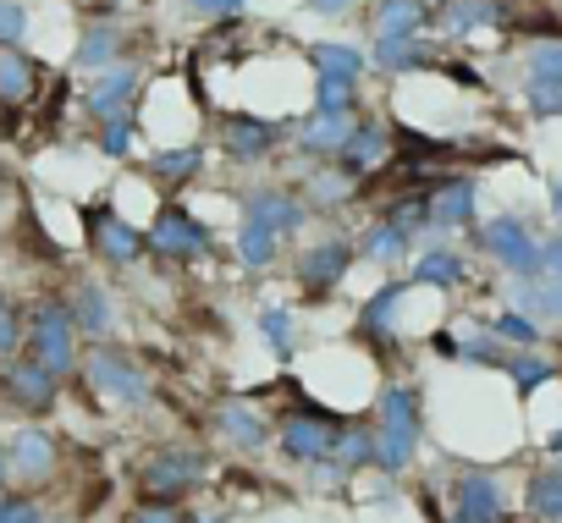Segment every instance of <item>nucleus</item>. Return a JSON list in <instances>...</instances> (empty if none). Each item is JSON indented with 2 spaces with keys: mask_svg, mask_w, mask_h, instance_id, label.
<instances>
[{
  "mask_svg": "<svg viewBox=\"0 0 562 523\" xmlns=\"http://www.w3.org/2000/svg\"><path fill=\"white\" fill-rule=\"evenodd\" d=\"M23 348V315L12 309V298H0V359H12Z\"/></svg>",
  "mask_w": 562,
  "mask_h": 523,
  "instance_id": "obj_45",
  "label": "nucleus"
},
{
  "mask_svg": "<svg viewBox=\"0 0 562 523\" xmlns=\"http://www.w3.org/2000/svg\"><path fill=\"white\" fill-rule=\"evenodd\" d=\"M425 7H447V0H425Z\"/></svg>",
  "mask_w": 562,
  "mask_h": 523,
  "instance_id": "obj_53",
  "label": "nucleus"
},
{
  "mask_svg": "<svg viewBox=\"0 0 562 523\" xmlns=\"http://www.w3.org/2000/svg\"><path fill=\"white\" fill-rule=\"evenodd\" d=\"M7 479H12V463H7V446H0V490H7Z\"/></svg>",
  "mask_w": 562,
  "mask_h": 523,
  "instance_id": "obj_51",
  "label": "nucleus"
},
{
  "mask_svg": "<svg viewBox=\"0 0 562 523\" xmlns=\"http://www.w3.org/2000/svg\"><path fill=\"white\" fill-rule=\"evenodd\" d=\"M259 337L270 342V353H281V359H288L293 353V342H299V331H293V315L288 309H281V304H270V309H259Z\"/></svg>",
  "mask_w": 562,
  "mask_h": 523,
  "instance_id": "obj_39",
  "label": "nucleus"
},
{
  "mask_svg": "<svg viewBox=\"0 0 562 523\" xmlns=\"http://www.w3.org/2000/svg\"><path fill=\"white\" fill-rule=\"evenodd\" d=\"M463 282V253L458 248H447V242H436V248H419V259H414V282L408 287H458Z\"/></svg>",
  "mask_w": 562,
  "mask_h": 523,
  "instance_id": "obj_25",
  "label": "nucleus"
},
{
  "mask_svg": "<svg viewBox=\"0 0 562 523\" xmlns=\"http://www.w3.org/2000/svg\"><path fill=\"white\" fill-rule=\"evenodd\" d=\"M0 523H50L34 496H0Z\"/></svg>",
  "mask_w": 562,
  "mask_h": 523,
  "instance_id": "obj_44",
  "label": "nucleus"
},
{
  "mask_svg": "<svg viewBox=\"0 0 562 523\" xmlns=\"http://www.w3.org/2000/svg\"><path fill=\"white\" fill-rule=\"evenodd\" d=\"M248 7V0H188V12L193 18H210V23H221V18H237Z\"/></svg>",
  "mask_w": 562,
  "mask_h": 523,
  "instance_id": "obj_46",
  "label": "nucleus"
},
{
  "mask_svg": "<svg viewBox=\"0 0 562 523\" xmlns=\"http://www.w3.org/2000/svg\"><path fill=\"white\" fill-rule=\"evenodd\" d=\"M507 518V485L491 468H463L452 479V512L441 523H502Z\"/></svg>",
  "mask_w": 562,
  "mask_h": 523,
  "instance_id": "obj_9",
  "label": "nucleus"
},
{
  "mask_svg": "<svg viewBox=\"0 0 562 523\" xmlns=\"http://www.w3.org/2000/svg\"><path fill=\"white\" fill-rule=\"evenodd\" d=\"M182 523H232L226 512H204V518H182Z\"/></svg>",
  "mask_w": 562,
  "mask_h": 523,
  "instance_id": "obj_50",
  "label": "nucleus"
},
{
  "mask_svg": "<svg viewBox=\"0 0 562 523\" xmlns=\"http://www.w3.org/2000/svg\"><path fill=\"white\" fill-rule=\"evenodd\" d=\"M23 359H34L40 369H50L56 380H67L78 369V331H72V315L61 298H40L29 326H23Z\"/></svg>",
  "mask_w": 562,
  "mask_h": 523,
  "instance_id": "obj_2",
  "label": "nucleus"
},
{
  "mask_svg": "<svg viewBox=\"0 0 562 523\" xmlns=\"http://www.w3.org/2000/svg\"><path fill=\"white\" fill-rule=\"evenodd\" d=\"M353 105H359V83H342V78H315V111L353 116Z\"/></svg>",
  "mask_w": 562,
  "mask_h": 523,
  "instance_id": "obj_40",
  "label": "nucleus"
},
{
  "mask_svg": "<svg viewBox=\"0 0 562 523\" xmlns=\"http://www.w3.org/2000/svg\"><path fill=\"white\" fill-rule=\"evenodd\" d=\"M210 424H215V435H221L232 452H265V446L276 441V424H270L248 397H226V402L210 413Z\"/></svg>",
  "mask_w": 562,
  "mask_h": 523,
  "instance_id": "obj_11",
  "label": "nucleus"
},
{
  "mask_svg": "<svg viewBox=\"0 0 562 523\" xmlns=\"http://www.w3.org/2000/svg\"><path fill=\"white\" fill-rule=\"evenodd\" d=\"M310 67H315V78H342V83H359V72H364V50L337 45V39H321V45H310Z\"/></svg>",
  "mask_w": 562,
  "mask_h": 523,
  "instance_id": "obj_29",
  "label": "nucleus"
},
{
  "mask_svg": "<svg viewBox=\"0 0 562 523\" xmlns=\"http://www.w3.org/2000/svg\"><path fill=\"white\" fill-rule=\"evenodd\" d=\"M210 479V457L193 446H166L144 463V496L149 507H177L182 496H193Z\"/></svg>",
  "mask_w": 562,
  "mask_h": 523,
  "instance_id": "obj_6",
  "label": "nucleus"
},
{
  "mask_svg": "<svg viewBox=\"0 0 562 523\" xmlns=\"http://www.w3.org/2000/svg\"><path fill=\"white\" fill-rule=\"evenodd\" d=\"M281 144V122H270V116H226L221 122V149L232 155V160H265L270 149Z\"/></svg>",
  "mask_w": 562,
  "mask_h": 523,
  "instance_id": "obj_18",
  "label": "nucleus"
},
{
  "mask_svg": "<svg viewBox=\"0 0 562 523\" xmlns=\"http://www.w3.org/2000/svg\"><path fill=\"white\" fill-rule=\"evenodd\" d=\"M524 100H529V111L540 122L562 116V83H551V78H524Z\"/></svg>",
  "mask_w": 562,
  "mask_h": 523,
  "instance_id": "obj_41",
  "label": "nucleus"
},
{
  "mask_svg": "<svg viewBox=\"0 0 562 523\" xmlns=\"http://www.w3.org/2000/svg\"><path fill=\"white\" fill-rule=\"evenodd\" d=\"M29 34V7L23 0H0V50H18Z\"/></svg>",
  "mask_w": 562,
  "mask_h": 523,
  "instance_id": "obj_43",
  "label": "nucleus"
},
{
  "mask_svg": "<svg viewBox=\"0 0 562 523\" xmlns=\"http://www.w3.org/2000/svg\"><path fill=\"white\" fill-rule=\"evenodd\" d=\"M452 359H463V364H480V369H496V364H507L491 331H463V337H452Z\"/></svg>",
  "mask_w": 562,
  "mask_h": 523,
  "instance_id": "obj_38",
  "label": "nucleus"
},
{
  "mask_svg": "<svg viewBox=\"0 0 562 523\" xmlns=\"http://www.w3.org/2000/svg\"><path fill=\"white\" fill-rule=\"evenodd\" d=\"M408 242H414V231H403L397 220L375 215L353 248H359V259H370V265H392V259H403V253H408Z\"/></svg>",
  "mask_w": 562,
  "mask_h": 523,
  "instance_id": "obj_26",
  "label": "nucleus"
},
{
  "mask_svg": "<svg viewBox=\"0 0 562 523\" xmlns=\"http://www.w3.org/2000/svg\"><path fill=\"white\" fill-rule=\"evenodd\" d=\"M403 298H408V282H386V287H375V293L364 298V309H359V337L386 342V337H392V326H397Z\"/></svg>",
  "mask_w": 562,
  "mask_h": 523,
  "instance_id": "obj_22",
  "label": "nucleus"
},
{
  "mask_svg": "<svg viewBox=\"0 0 562 523\" xmlns=\"http://www.w3.org/2000/svg\"><path fill=\"white\" fill-rule=\"evenodd\" d=\"M353 7H359V0H310V12H321V18H342Z\"/></svg>",
  "mask_w": 562,
  "mask_h": 523,
  "instance_id": "obj_49",
  "label": "nucleus"
},
{
  "mask_svg": "<svg viewBox=\"0 0 562 523\" xmlns=\"http://www.w3.org/2000/svg\"><path fill=\"white\" fill-rule=\"evenodd\" d=\"M353 122H359V116L315 111L310 122H299V149H304V155H342V144L353 138Z\"/></svg>",
  "mask_w": 562,
  "mask_h": 523,
  "instance_id": "obj_21",
  "label": "nucleus"
},
{
  "mask_svg": "<svg viewBox=\"0 0 562 523\" xmlns=\"http://www.w3.org/2000/svg\"><path fill=\"white\" fill-rule=\"evenodd\" d=\"M540 271H551V282H562V237L540 242Z\"/></svg>",
  "mask_w": 562,
  "mask_h": 523,
  "instance_id": "obj_48",
  "label": "nucleus"
},
{
  "mask_svg": "<svg viewBox=\"0 0 562 523\" xmlns=\"http://www.w3.org/2000/svg\"><path fill=\"white\" fill-rule=\"evenodd\" d=\"M353 259H359V248H353L348 237H326V242H315V248L299 253L293 282H299V293H310V304H321V298H331V293L348 282Z\"/></svg>",
  "mask_w": 562,
  "mask_h": 523,
  "instance_id": "obj_7",
  "label": "nucleus"
},
{
  "mask_svg": "<svg viewBox=\"0 0 562 523\" xmlns=\"http://www.w3.org/2000/svg\"><path fill=\"white\" fill-rule=\"evenodd\" d=\"M551 215H557V220H562V182H557V187H551Z\"/></svg>",
  "mask_w": 562,
  "mask_h": 523,
  "instance_id": "obj_52",
  "label": "nucleus"
},
{
  "mask_svg": "<svg viewBox=\"0 0 562 523\" xmlns=\"http://www.w3.org/2000/svg\"><path fill=\"white\" fill-rule=\"evenodd\" d=\"M89 237H94V253L100 259H111V265H138L144 259V231L138 226H127L116 209H105V204H94L89 209Z\"/></svg>",
  "mask_w": 562,
  "mask_h": 523,
  "instance_id": "obj_13",
  "label": "nucleus"
},
{
  "mask_svg": "<svg viewBox=\"0 0 562 523\" xmlns=\"http://www.w3.org/2000/svg\"><path fill=\"white\" fill-rule=\"evenodd\" d=\"M34 89H40V67H34L23 50H0V100L18 105V100H29Z\"/></svg>",
  "mask_w": 562,
  "mask_h": 523,
  "instance_id": "obj_32",
  "label": "nucleus"
},
{
  "mask_svg": "<svg viewBox=\"0 0 562 523\" xmlns=\"http://www.w3.org/2000/svg\"><path fill=\"white\" fill-rule=\"evenodd\" d=\"M83 380H89L105 402H116V408H149V402H155V380H149V375L138 369V359H133L127 348H116V342H94V348H89Z\"/></svg>",
  "mask_w": 562,
  "mask_h": 523,
  "instance_id": "obj_3",
  "label": "nucleus"
},
{
  "mask_svg": "<svg viewBox=\"0 0 562 523\" xmlns=\"http://www.w3.org/2000/svg\"><path fill=\"white\" fill-rule=\"evenodd\" d=\"M480 248L496 259L502 271H513L518 282H540V242L529 237V226L518 215H491L480 226Z\"/></svg>",
  "mask_w": 562,
  "mask_h": 523,
  "instance_id": "obj_8",
  "label": "nucleus"
},
{
  "mask_svg": "<svg viewBox=\"0 0 562 523\" xmlns=\"http://www.w3.org/2000/svg\"><path fill=\"white\" fill-rule=\"evenodd\" d=\"M337 435H342V419L326 413V408H315V402H299L288 419L276 424V446H281V457H288V463H310V468L331 463Z\"/></svg>",
  "mask_w": 562,
  "mask_h": 523,
  "instance_id": "obj_4",
  "label": "nucleus"
},
{
  "mask_svg": "<svg viewBox=\"0 0 562 523\" xmlns=\"http://www.w3.org/2000/svg\"><path fill=\"white\" fill-rule=\"evenodd\" d=\"M375 7H392V0H375Z\"/></svg>",
  "mask_w": 562,
  "mask_h": 523,
  "instance_id": "obj_54",
  "label": "nucleus"
},
{
  "mask_svg": "<svg viewBox=\"0 0 562 523\" xmlns=\"http://www.w3.org/2000/svg\"><path fill=\"white\" fill-rule=\"evenodd\" d=\"M491 337L507 342V348H518V353H535V348H540V326H535L529 315H518V309H502V315L491 320Z\"/></svg>",
  "mask_w": 562,
  "mask_h": 523,
  "instance_id": "obj_36",
  "label": "nucleus"
},
{
  "mask_svg": "<svg viewBox=\"0 0 562 523\" xmlns=\"http://www.w3.org/2000/svg\"><path fill=\"white\" fill-rule=\"evenodd\" d=\"M375 61H381V72L403 78V72L430 67V50H425V39H375Z\"/></svg>",
  "mask_w": 562,
  "mask_h": 523,
  "instance_id": "obj_33",
  "label": "nucleus"
},
{
  "mask_svg": "<svg viewBox=\"0 0 562 523\" xmlns=\"http://www.w3.org/2000/svg\"><path fill=\"white\" fill-rule=\"evenodd\" d=\"M524 67H529V78H551V83H562V39H540V45L524 56Z\"/></svg>",
  "mask_w": 562,
  "mask_h": 523,
  "instance_id": "obj_42",
  "label": "nucleus"
},
{
  "mask_svg": "<svg viewBox=\"0 0 562 523\" xmlns=\"http://www.w3.org/2000/svg\"><path fill=\"white\" fill-rule=\"evenodd\" d=\"M353 193V177L342 171V166H326V171H310L304 177V187H299V198H304V209H331V204H342Z\"/></svg>",
  "mask_w": 562,
  "mask_h": 523,
  "instance_id": "obj_31",
  "label": "nucleus"
},
{
  "mask_svg": "<svg viewBox=\"0 0 562 523\" xmlns=\"http://www.w3.org/2000/svg\"><path fill=\"white\" fill-rule=\"evenodd\" d=\"M513 309L518 315H551V320H562V282H518L513 287Z\"/></svg>",
  "mask_w": 562,
  "mask_h": 523,
  "instance_id": "obj_34",
  "label": "nucleus"
},
{
  "mask_svg": "<svg viewBox=\"0 0 562 523\" xmlns=\"http://www.w3.org/2000/svg\"><path fill=\"white\" fill-rule=\"evenodd\" d=\"M199 171H204V149H199V144H182V149H160V155H149V177L166 182V187L193 182Z\"/></svg>",
  "mask_w": 562,
  "mask_h": 523,
  "instance_id": "obj_30",
  "label": "nucleus"
},
{
  "mask_svg": "<svg viewBox=\"0 0 562 523\" xmlns=\"http://www.w3.org/2000/svg\"><path fill=\"white\" fill-rule=\"evenodd\" d=\"M7 463H12V479H29V485L56 479V463H61L56 435L40 430V424H23V430L12 435V446H7Z\"/></svg>",
  "mask_w": 562,
  "mask_h": 523,
  "instance_id": "obj_14",
  "label": "nucleus"
},
{
  "mask_svg": "<svg viewBox=\"0 0 562 523\" xmlns=\"http://www.w3.org/2000/svg\"><path fill=\"white\" fill-rule=\"evenodd\" d=\"M144 242L160 253V259H177V265H193V259H210L215 253V231L188 209V204H160Z\"/></svg>",
  "mask_w": 562,
  "mask_h": 523,
  "instance_id": "obj_5",
  "label": "nucleus"
},
{
  "mask_svg": "<svg viewBox=\"0 0 562 523\" xmlns=\"http://www.w3.org/2000/svg\"><path fill=\"white\" fill-rule=\"evenodd\" d=\"M425 23H430L425 0H392V7H381L375 39H425Z\"/></svg>",
  "mask_w": 562,
  "mask_h": 523,
  "instance_id": "obj_27",
  "label": "nucleus"
},
{
  "mask_svg": "<svg viewBox=\"0 0 562 523\" xmlns=\"http://www.w3.org/2000/svg\"><path fill=\"white\" fill-rule=\"evenodd\" d=\"M304 220H310V209H304V198L293 187H254L243 198V220L237 226H254V231H265V237L281 242V237H293Z\"/></svg>",
  "mask_w": 562,
  "mask_h": 523,
  "instance_id": "obj_10",
  "label": "nucleus"
},
{
  "mask_svg": "<svg viewBox=\"0 0 562 523\" xmlns=\"http://www.w3.org/2000/svg\"><path fill=\"white\" fill-rule=\"evenodd\" d=\"M375 463V430L370 424H342L337 446H331V463H321V474H364Z\"/></svg>",
  "mask_w": 562,
  "mask_h": 523,
  "instance_id": "obj_20",
  "label": "nucleus"
},
{
  "mask_svg": "<svg viewBox=\"0 0 562 523\" xmlns=\"http://www.w3.org/2000/svg\"><path fill=\"white\" fill-rule=\"evenodd\" d=\"M116 56H122V29L100 23V29H89V34L78 39L72 67H78V72H105V67H116Z\"/></svg>",
  "mask_w": 562,
  "mask_h": 523,
  "instance_id": "obj_28",
  "label": "nucleus"
},
{
  "mask_svg": "<svg viewBox=\"0 0 562 523\" xmlns=\"http://www.w3.org/2000/svg\"><path fill=\"white\" fill-rule=\"evenodd\" d=\"M7 397L23 408V413H50L56 397H61V380L50 369H40L34 359H7V375H0Z\"/></svg>",
  "mask_w": 562,
  "mask_h": 523,
  "instance_id": "obj_15",
  "label": "nucleus"
},
{
  "mask_svg": "<svg viewBox=\"0 0 562 523\" xmlns=\"http://www.w3.org/2000/svg\"><path fill=\"white\" fill-rule=\"evenodd\" d=\"M138 111H122V116H105L100 122V149L111 155V160H127L133 155V144H138Z\"/></svg>",
  "mask_w": 562,
  "mask_h": 523,
  "instance_id": "obj_35",
  "label": "nucleus"
},
{
  "mask_svg": "<svg viewBox=\"0 0 562 523\" xmlns=\"http://www.w3.org/2000/svg\"><path fill=\"white\" fill-rule=\"evenodd\" d=\"M419 435H425L419 386H408V380L381 386V397H375V468L381 474H403L419 457Z\"/></svg>",
  "mask_w": 562,
  "mask_h": 523,
  "instance_id": "obj_1",
  "label": "nucleus"
},
{
  "mask_svg": "<svg viewBox=\"0 0 562 523\" xmlns=\"http://www.w3.org/2000/svg\"><path fill=\"white\" fill-rule=\"evenodd\" d=\"M474 204H480V182L474 177H447L425 193V231H463L474 226Z\"/></svg>",
  "mask_w": 562,
  "mask_h": 523,
  "instance_id": "obj_12",
  "label": "nucleus"
},
{
  "mask_svg": "<svg viewBox=\"0 0 562 523\" xmlns=\"http://www.w3.org/2000/svg\"><path fill=\"white\" fill-rule=\"evenodd\" d=\"M386 149H392V122L359 116V122H353V138H348L342 155H337V166H342L348 177H370V171L386 166Z\"/></svg>",
  "mask_w": 562,
  "mask_h": 523,
  "instance_id": "obj_17",
  "label": "nucleus"
},
{
  "mask_svg": "<svg viewBox=\"0 0 562 523\" xmlns=\"http://www.w3.org/2000/svg\"><path fill=\"white\" fill-rule=\"evenodd\" d=\"M551 375H557V364H551V359H540V353H513V359H507V380H513V391H518V397L540 391Z\"/></svg>",
  "mask_w": 562,
  "mask_h": 523,
  "instance_id": "obj_37",
  "label": "nucleus"
},
{
  "mask_svg": "<svg viewBox=\"0 0 562 523\" xmlns=\"http://www.w3.org/2000/svg\"><path fill=\"white\" fill-rule=\"evenodd\" d=\"M138 89H144V67H138V61H116V67L94 72V83H89V116L105 122V116L133 111Z\"/></svg>",
  "mask_w": 562,
  "mask_h": 523,
  "instance_id": "obj_16",
  "label": "nucleus"
},
{
  "mask_svg": "<svg viewBox=\"0 0 562 523\" xmlns=\"http://www.w3.org/2000/svg\"><path fill=\"white\" fill-rule=\"evenodd\" d=\"M524 512H529V523H562V463L529 474V485H524Z\"/></svg>",
  "mask_w": 562,
  "mask_h": 523,
  "instance_id": "obj_24",
  "label": "nucleus"
},
{
  "mask_svg": "<svg viewBox=\"0 0 562 523\" xmlns=\"http://www.w3.org/2000/svg\"><path fill=\"white\" fill-rule=\"evenodd\" d=\"M67 315H72V331L83 337H105L111 331V298L100 282H78L72 298H67Z\"/></svg>",
  "mask_w": 562,
  "mask_h": 523,
  "instance_id": "obj_23",
  "label": "nucleus"
},
{
  "mask_svg": "<svg viewBox=\"0 0 562 523\" xmlns=\"http://www.w3.org/2000/svg\"><path fill=\"white\" fill-rule=\"evenodd\" d=\"M430 23H436L447 39H469V34L502 23V0H447L441 12H430Z\"/></svg>",
  "mask_w": 562,
  "mask_h": 523,
  "instance_id": "obj_19",
  "label": "nucleus"
},
{
  "mask_svg": "<svg viewBox=\"0 0 562 523\" xmlns=\"http://www.w3.org/2000/svg\"><path fill=\"white\" fill-rule=\"evenodd\" d=\"M127 523H182V512L177 507H138Z\"/></svg>",
  "mask_w": 562,
  "mask_h": 523,
  "instance_id": "obj_47",
  "label": "nucleus"
}]
</instances>
